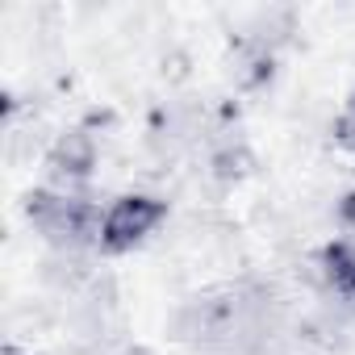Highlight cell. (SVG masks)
Returning a JSON list of instances; mask_svg holds the SVG:
<instances>
[{"label":"cell","instance_id":"cell-7","mask_svg":"<svg viewBox=\"0 0 355 355\" xmlns=\"http://www.w3.org/2000/svg\"><path fill=\"white\" fill-rule=\"evenodd\" d=\"M209 171H214V180H222V184H239V180H247V175L255 171V155L243 142H230V146L209 155Z\"/></svg>","mask_w":355,"mask_h":355},{"label":"cell","instance_id":"cell-11","mask_svg":"<svg viewBox=\"0 0 355 355\" xmlns=\"http://www.w3.org/2000/svg\"><path fill=\"white\" fill-rule=\"evenodd\" d=\"M134 355H142V351H134Z\"/></svg>","mask_w":355,"mask_h":355},{"label":"cell","instance_id":"cell-4","mask_svg":"<svg viewBox=\"0 0 355 355\" xmlns=\"http://www.w3.org/2000/svg\"><path fill=\"white\" fill-rule=\"evenodd\" d=\"M96 163H101V150H96V138H92L88 130H63V134L46 146V155H42L46 175H51L55 184H67V189L92 180Z\"/></svg>","mask_w":355,"mask_h":355},{"label":"cell","instance_id":"cell-6","mask_svg":"<svg viewBox=\"0 0 355 355\" xmlns=\"http://www.w3.org/2000/svg\"><path fill=\"white\" fill-rule=\"evenodd\" d=\"M276 80V51L263 38H247L234 55V84L243 92H259Z\"/></svg>","mask_w":355,"mask_h":355},{"label":"cell","instance_id":"cell-10","mask_svg":"<svg viewBox=\"0 0 355 355\" xmlns=\"http://www.w3.org/2000/svg\"><path fill=\"white\" fill-rule=\"evenodd\" d=\"M0 355H34V351H21L17 343H5V347H0Z\"/></svg>","mask_w":355,"mask_h":355},{"label":"cell","instance_id":"cell-3","mask_svg":"<svg viewBox=\"0 0 355 355\" xmlns=\"http://www.w3.org/2000/svg\"><path fill=\"white\" fill-rule=\"evenodd\" d=\"M167 222V201L150 197V193H121L105 205V222H101V255H125L134 247H142L159 226Z\"/></svg>","mask_w":355,"mask_h":355},{"label":"cell","instance_id":"cell-8","mask_svg":"<svg viewBox=\"0 0 355 355\" xmlns=\"http://www.w3.org/2000/svg\"><path fill=\"white\" fill-rule=\"evenodd\" d=\"M330 134H334V142L355 159V88L347 92V101H343V109L334 113V121H330Z\"/></svg>","mask_w":355,"mask_h":355},{"label":"cell","instance_id":"cell-2","mask_svg":"<svg viewBox=\"0 0 355 355\" xmlns=\"http://www.w3.org/2000/svg\"><path fill=\"white\" fill-rule=\"evenodd\" d=\"M21 214L55 247V255H80L101 247L105 209L88 197H71L59 189H30L21 197Z\"/></svg>","mask_w":355,"mask_h":355},{"label":"cell","instance_id":"cell-1","mask_svg":"<svg viewBox=\"0 0 355 355\" xmlns=\"http://www.w3.org/2000/svg\"><path fill=\"white\" fill-rule=\"evenodd\" d=\"M276 322V293L259 280H226L193 293L167 318V334L201 355H255Z\"/></svg>","mask_w":355,"mask_h":355},{"label":"cell","instance_id":"cell-5","mask_svg":"<svg viewBox=\"0 0 355 355\" xmlns=\"http://www.w3.org/2000/svg\"><path fill=\"white\" fill-rule=\"evenodd\" d=\"M318 280L326 293L355 301V239H334L318 251Z\"/></svg>","mask_w":355,"mask_h":355},{"label":"cell","instance_id":"cell-9","mask_svg":"<svg viewBox=\"0 0 355 355\" xmlns=\"http://www.w3.org/2000/svg\"><path fill=\"white\" fill-rule=\"evenodd\" d=\"M334 218H338V226H343V230H355V189H347V193L338 197Z\"/></svg>","mask_w":355,"mask_h":355}]
</instances>
